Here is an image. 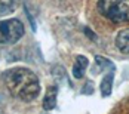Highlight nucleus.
Here are the masks:
<instances>
[{"label": "nucleus", "instance_id": "nucleus-1", "mask_svg": "<svg viewBox=\"0 0 129 114\" xmlns=\"http://www.w3.org/2000/svg\"><path fill=\"white\" fill-rule=\"evenodd\" d=\"M3 82L15 98L24 102L34 101L40 95V82L31 70L15 67L3 74Z\"/></svg>", "mask_w": 129, "mask_h": 114}, {"label": "nucleus", "instance_id": "nucleus-2", "mask_svg": "<svg viewBox=\"0 0 129 114\" xmlns=\"http://www.w3.org/2000/svg\"><path fill=\"white\" fill-rule=\"evenodd\" d=\"M98 11L113 22H128L129 0H98Z\"/></svg>", "mask_w": 129, "mask_h": 114}, {"label": "nucleus", "instance_id": "nucleus-3", "mask_svg": "<svg viewBox=\"0 0 129 114\" xmlns=\"http://www.w3.org/2000/svg\"><path fill=\"white\" fill-rule=\"evenodd\" d=\"M24 36V25L18 18L0 21V45L16 43Z\"/></svg>", "mask_w": 129, "mask_h": 114}, {"label": "nucleus", "instance_id": "nucleus-4", "mask_svg": "<svg viewBox=\"0 0 129 114\" xmlns=\"http://www.w3.org/2000/svg\"><path fill=\"white\" fill-rule=\"evenodd\" d=\"M88 65H89L88 58H86V56H83V55H79L77 58H76L74 65H73V70H71L73 76L76 77V79H82V77L85 76V71H86Z\"/></svg>", "mask_w": 129, "mask_h": 114}, {"label": "nucleus", "instance_id": "nucleus-5", "mask_svg": "<svg viewBox=\"0 0 129 114\" xmlns=\"http://www.w3.org/2000/svg\"><path fill=\"white\" fill-rule=\"evenodd\" d=\"M114 43H116L117 49H119L120 52H123V53H129V28L122 30V31L117 34Z\"/></svg>", "mask_w": 129, "mask_h": 114}, {"label": "nucleus", "instance_id": "nucleus-6", "mask_svg": "<svg viewBox=\"0 0 129 114\" xmlns=\"http://www.w3.org/2000/svg\"><path fill=\"white\" fill-rule=\"evenodd\" d=\"M56 90H58V89L55 88V86H52V88H49V90L46 92V96H45V99H43V108H45V110H52V108H55V105H56Z\"/></svg>", "mask_w": 129, "mask_h": 114}, {"label": "nucleus", "instance_id": "nucleus-7", "mask_svg": "<svg viewBox=\"0 0 129 114\" xmlns=\"http://www.w3.org/2000/svg\"><path fill=\"white\" fill-rule=\"evenodd\" d=\"M113 79H114V71H110L101 82V95L108 96L111 93V86H113Z\"/></svg>", "mask_w": 129, "mask_h": 114}, {"label": "nucleus", "instance_id": "nucleus-8", "mask_svg": "<svg viewBox=\"0 0 129 114\" xmlns=\"http://www.w3.org/2000/svg\"><path fill=\"white\" fill-rule=\"evenodd\" d=\"M12 3L13 0H0V15L9 12V9L12 8Z\"/></svg>", "mask_w": 129, "mask_h": 114}, {"label": "nucleus", "instance_id": "nucleus-9", "mask_svg": "<svg viewBox=\"0 0 129 114\" xmlns=\"http://www.w3.org/2000/svg\"><path fill=\"white\" fill-rule=\"evenodd\" d=\"M85 34H86L90 40H96V36H95V34H92V31H90L88 27H85Z\"/></svg>", "mask_w": 129, "mask_h": 114}]
</instances>
